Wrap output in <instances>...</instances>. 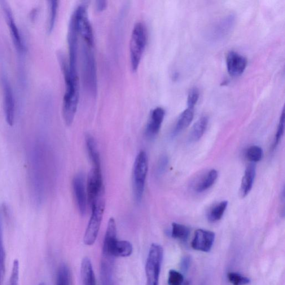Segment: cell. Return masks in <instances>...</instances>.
Here are the masks:
<instances>
[{
  "label": "cell",
  "instance_id": "1",
  "mask_svg": "<svg viewBox=\"0 0 285 285\" xmlns=\"http://www.w3.org/2000/svg\"><path fill=\"white\" fill-rule=\"evenodd\" d=\"M65 82V91L63 98V116L66 124L69 126L73 123L75 118L80 99V87L78 76L70 73L68 64L61 61Z\"/></svg>",
  "mask_w": 285,
  "mask_h": 285
},
{
  "label": "cell",
  "instance_id": "2",
  "mask_svg": "<svg viewBox=\"0 0 285 285\" xmlns=\"http://www.w3.org/2000/svg\"><path fill=\"white\" fill-rule=\"evenodd\" d=\"M94 46L82 42L81 47V59L83 81L85 88L91 96L97 94V74Z\"/></svg>",
  "mask_w": 285,
  "mask_h": 285
},
{
  "label": "cell",
  "instance_id": "3",
  "mask_svg": "<svg viewBox=\"0 0 285 285\" xmlns=\"http://www.w3.org/2000/svg\"><path fill=\"white\" fill-rule=\"evenodd\" d=\"M148 40L147 29L143 22L135 24L131 33L129 55L131 70L137 72L145 51Z\"/></svg>",
  "mask_w": 285,
  "mask_h": 285
},
{
  "label": "cell",
  "instance_id": "4",
  "mask_svg": "<svg viewBox=\"0 0 285 285\" xmlns=\"http://www.w3.org/2000/svg\"><path fill=\"white\" fill-rule=\"evenodd\" d=\"M163 249L161 245L153 244L149 251L146 265L147 285H159Z\"/></svg>",
  "mask_w": 285,
  "mask_h": 285
},
{
  "label": "cell",
  "instance_id": "5",
  "mask_svg": "<svg viewBox=\"0 0 285 285\" xmlns=\"http://www.w3.org/2000/svg\"><path fill=\"white\" fill-rule=\"evenodd\" d=\"M148 157L146 153L141 151L136 157L133 168V191L135 201L141 202L145 187L148 172Z\"/></svg>",
  "mask_w": 285,
  "mask_h": 285
},
{
  "label": "cell",
  "instance_id": "6",
  "mask_svg": "<svg viewBox=\"0 0 285 285\" xmlns=\"http://www.w3.org/2000/svg\"><path fill=\"white\" fill-rule=\"evenodd\" d=\"M72 16L75 21L78 35L81 37L82 42L94 46L93 30L89 19L86 4L82 3L79 5Z\"/></svg>",
  "mask_w": 285,
  "mask_h": 285
},
{
  "label": "cell",
  "instance_id": "7",
  "mask_svg": "<svg viewBox=\"0 0 285 285\" xmlns=\"http://www.w3.org/2000/svg\"><path fill=\"white\" fill-rule=\"evenodd\" d=\"M91 209V216L84 237V243L87 245L94 244L97 239L105 209L104 198L100 199Z\"/></svg>",
  "mask_w": 285,
  "mask_h": 285
},
{
  "label": "cell",
  "instance_id": "8",
  "mask_svg": "<svg viewBox=\"0 0 285 285\" xmlns=\"http://www.w3.org/2000/svg\"><path fill=\"white\" fill-rule=\"evenodd\" d=\"M133 250L132 244L129 241L118 240L115 234H105L103 245V251L105 255L126 257L132 254Z\"/></svg>",
  "mask_w": 285,
  "mask_h": 285
},
{
  "label": "cell",
  "instance_id": "9",
  "mask_svg": "<svg viewBox=\"0 0 285 285\" xmlns=\"http://www.w3.org/2000/svg\"><path fill=\"white\" fill-rule=\"evenodd\" d=\"M86 190L87 201L91 208L100 199L103 198L104 186L101 168L93 167L90 170Z\"/></svg>",
  "mask_w": 285,
  "mask_h": 285
},
{
  "label": "cell",
  "instance_id": "10",
  "mask_svg": "<svg viewBox=\"0 0 285 285\" xmlns=\"http://www.w3.org/2000/svg\"><path fill=\"white\" fill-rule=\"evenodd\" d=\"M78 33L75 21L72 16L69 21L68 43L69 47L68 68L70 73L78 75L77 58L78 50Z\"/></svg>",
  "mask_w": 285,
  "mask_h": 285
},
{
  "label": "cell",
  "instance_id": "11",
  "mask_svg": "<svg viewBox=\"0 0 285 285\" xmlns=\"http://www.w3.org/2000/svg\"><path fill=\"white\" fill-rule=\"evenodd\" d=\"M215 240L214 232L203 229L196 231L191 245L195 250L209 252L213 247Z\"/></svg>",
  "mask_w": 285,
  "mask_h": 285
},
{
  "label": "cell",
  "instance_id": "12",
  "mask_svg": "<svg viewBox=\"0 0 285 285\" xmlns=\"http://www.w3.org/2000/svg\"><path fill=\"white\" fill-rule=\"evenodd\" d=\"M3 107L7 123L12 126L15 118V101L12 87L6 79L3 80Z\"/></svg>",
  "mask_w": 285,
  "mask_h": 285
},
{
  "label": "cell",
  "instance_id": "13",
  "mask_svg": "<svg viewBox=\"0 0 285 285\" xmlns=\"http://www.w3.org/2000/svg\"><path fill=\"white\" fill-rule=\"evenodd\" d=\"M228 72L232 77H239L247 67V60L243 55L234 51L228 53L226 58Z\"/></svg>",
  "mask_w": 285,
  "mask_h": 285
},
{
  "label": "cell",
  "instance_id": "14",
  "mask_svg": "<svg viewBox=\"0 0 285 285\" xmlns=\"http://www.w3.org/2000/svg\"><path fill=\"white\" fill-rule=\"evenodd\" d=\"M73 186L79 209L82 215H84L86 211L87 198L83 175L78 174L74 177Z\"/></svg>",
  "mask_w": 285,
  "mask_h": 285
},
{
  "label": "cell",
  "instance_id": "15",
  "mask_svg": "<svg viewBox=\"0 0 285 285\" xmlns=\"http://www.w3.org/2000/svg\"><path fill=\"white\" fill-rule=\"evenodd\" d=\"M1 6L4 14L6 17L7 24L10 29L13 41L17 50L22 51L24 50V45L22 42L21 35L18 28L15 23V21L13 17L12 12L9 6L5 1L1 2Z\"/></svg>",
  "mask_w": 285,
  "mask_h": 285
},
{
  "label": "cell",
  "instance_id": "16",
  "mask_svg": "<svg viewBox=\"0 0 285 285\" xmlns=\"http://www.w3.org/2000/svg\"><path fill=\"white\" fill-rule=\"evenodd\" d=\"M165 116L163 108L157 107L151 112L146 126V134L148 138H153L159 133Z\"/></svg>",
  "mask_w": 285,
  "mask_h": 285
},
{
  "label": "cell",
  "instance_id": "17",
  "mask_svg": "<svg viewBox=\"0 0 285 285\" xmlns=\"http://www.w3.org/2000/svg\"><path fill=\"white\" fill-rule=\"evenodd\" d=\"M235 17L233 15L224 17L219 21L211 30V37L214 40H220L229 35L235 25Z\"/></svg>",
  "mask_w": 285,
  "mask_h": 285
},
{
  "label": "cell",
  "instance_id": "18",
  "mask_svg": "<svg viewBox=\"0 0 285 285\" xmlns=\"http://www.w3.org/2000/svg\"><path fill=\"white\" fill-rule=\"evenodd\" d=\"M256 170V165L254 164H249L245 169L240 190V196L243 198L247 196L252 189Z\"/></svg>",
  "mask_w": 285,
  "mask_h": 285
},
{
  "label": "cell",
  "instance_id": "19",
  "mask_svg": "<svg viewBox=\"0 0 285 285\" xmlns=\"http://www.w3.org/2000/svg\"><path fill=\"white\" fill-rule=\"evenodd\" d=\"M81 273L84 285H96L93 265L88 257L83 258L81 264Z\"/></svg>",
  "mask_w": 285,
  "mask_h": 285
},
{
  "label": "cell",
  "instance_id": "20",
  "mask_svg": "<svg viewBox=\"0 0 285 285\" xmlns=\"http://www.w3.org/2000/svg\"><path fill=\"white\" fill-rule=\"evenodd\" d=\"M194 109L187 108L179 116L173 131V134L177 135L189 126L194 119Z\"/></svg>",
  "mask_w": 285,
  "mask_h": 285
},
{
  "label": "cell",
  "instance_id": "21",
  "mask_svg": "<svg viewBox=\"0 0 285 285\" xmlns=\"http://www.w3.org/2000/svg\"><path fill=\"white\" fill-rule=\"evenodd\" d=\"M85 142L87 153H88L91 162L93 163V167L101 168L99 153L94 138L92 137V135L87 134Z\"/></svg>",
  "mask_w": 285,
  "mask_h": 285
},
{
  "label": "cell",
  "instance_id": "22",
  "mask_svg": "<svg viewBox=\"0 0 285 285\" xmlns=\"http://www.w3.org/2000/svg\"><path fill=\"white\" fill-rule=\"evenodd\" d=\"M2 210L0 209V285H2L5 273L6 253L3 244Z\"/></svg>",
  "mask_w": 285,
  "mask_h": 285
},
{
  "label": "cell",
  "instance_id": "23",
  "mask_svg": "<svg viewBox=\"0 0 285 285\" xmlns=\"http://www.w3.org/2000/svg\"><path fill=\"white\" fill-rule=\"evenodd\" d=\"M208 119L207 117H203L197 121L191 130L190 139L192 141H198L204 134L207 128Z\"/></svg>",
  "mask_w": 285,
  "mask_h": 285
},
{
  "label": "cell",
  "instance_id": "24",
  "mask_svg": "<svg viewBox=\"0 0 285 285\" xmlns=\"http://www.w3.org/2000/svg\"><path fill=\"white\" fill-rule=\"evenodd\" d=\"M190 235V230L189 228L185 225L179 224V223H172L171 236L173 239L185 242L189 238Z\"/></svg>",
  "mask_w": 285,
  "mask_h": 285
},
{
  "label": "cell",
  "instance_id": "25",
  "mask_svg": "<svg viewBox=\"0 0 285 285\" xmlns=\"http://www.w3.org/2000/svg\"><path fill=\"white\" fill-rule=\"evenodd\" d=\"M218 172L216 170L212 169L210 170L203 181L197 186V191L201 193L208 190V188L213 186L214 182H216Z\"/></svg>",
  "mask_w": 285,
  "mask_h": 285
},
{
  "label": "cell",
  "instance_id": "26",
  "mask_svg": "<svg viewBox=\"0 0 285 285\" xmlns=\"http://www.w3.org/2000/svg\"><path fill=\"white\" fill-rule=\"evenodd\" d=\"M228 205L227 201H222L220 204L214 206L210 210L208 215L209 222H214L220 220L224 214Z\"/></svg>",
  "mask_w": 285,
  "mask_h": 285
},
{
  "label": "cell",
  "instance_id": "27",
  "mask_svg": "<svg viewBox=\"0 0 285 285\" xmlns=\"http://www.w3.org/2000/svg\"><path fill=\"white\" fill-rule=\"evenodd\" d=\"M190 280H186L183 275L175 270H170L168 273V285H191Z\"/></svg>",
  "mask_w": 285,
  "mask_h": 285
},
{
  "label": "cell",
  "instance_id": "28",
  "mask_svg": "<svg viewBox=\"0 0 285 285\" xmlns=\"http://www.w3.org/2000/svg\"><path fill=\"white\" fill-rule=\"evenodd\" d=\"M58 1H49V14L47 25V30L49 33H51L54 28L57 14H58Z\"/></svg>",
  "mask_w": 285,
  "mask_h": 285
},
{
  "label": "cell",
  "instance_id": "29",
  "mask_svg": "<svg viewBox=\"0 0 285 285\" xmlns=\"http://www.w3.org/2000/svg\"><path fill=\"white\" fill-rule=\"evenodd\" d=\"M70 281V271L66 265H61L57 274L56 285H69Z\"/></svg>",
  "mask_w": 285,
  "mask_h": 285
},
{
  "label": "cell",
  "instance_id": "30",
  "mask_svg": "<svg viewBox=\"0 0 285 285\" xmlns=\"http://www.w3.org/2000/svg\"><path fill=\"white\" fill-rule=\"evenodd\" d=\"M227 278L232 285H247L250 283V279L236 273H229Z\"/></svg>",
  "mask_w": 285,
  "mask_h": 285
},
{
  "label": "cell",
  "instance_id": "31",
  "mask_svg": "<svg viewBox=\"0 0 285 285\" xmlns=\"http://www.w3.org/2000/svg\"><path fill=\"white\" fill-rule=\"evenodd\" d=\"M263 157L262 148L257 146L249 147L247 151V157L249 161L255 163L260 161Z\"/></svg>",
  "mask_w": 285,
  "mask_h": 285
},
{
  "label": "cell",
  "instance_id": "32",
  "mask_svg": "<svg viewBox=\"0 0 285 285\" xmlns=\"http://www.w3.org/2000/svg\"><path fill=\"white\" fill-rule=\"evenodd\" d=\"M200 97V92L196 87L191 89L188 95L187 105L188 108L194 109Z\"/></svg>",
  "mask_w": 285,
  "mask_h": 285
},
{
  "label": "cell",
  "instance_id": "33",
  "mask_svg": "<svg viewBox=\"0 0 285 285\" xmlns=\"http://www.w3.org/2000/svg\"><path fill=\"white\" fill-rule=\"evenodd\" d=\"M285 130V112L284 109H283L282 116H281L280 120L278 125L277 133H276L275 135V138L274 139V143L273 148H275L278 146L280 140L282 139L283 135L284 133Z\"/></svg>",
  "mask_w": 285,
  "mask_h": 285
},
{
  "label": "cell",
  "instance_id": "34",
  "mask_svg": "<svg viewBox=\"0 0 285 285\" xmlns=\"http://www.w3.org/2000/svg\"><path fill=\"white\" fill-rule=\"evenodd\" d=\"M19 279V262L15 260L13 262L9 285H18Z\"/></svg>",
  "mask_w": 285,
  "mask_h": 285
},
{
  "label": "cell",
  "instance_id": "35",
  "mask_svg": "<svg viewBox=\"0 0 285 285\" xmlns=\"http://www.w3.org/2000/svg\"><path fill=\"white\" fill-rule=\"evenodd\" d=\"M191 264V257L190 256H184L181 261V268L184 273H187Z\"/></svg>",
  "mask_w": 285,
  "mask_h": 285
},
{
  "label": "cell",
  "instance_id": "36",
  "mask_svg": "<svg viewBox=\"0 0 285 285\" xmlns=\"http://www.w3.org/2000/svg\"><path fill=\"white\" fill-rule=\"evenodd\" d=\"M108 6V2L106 1H98L96 2V9L98 12L104 11Z\"/></svg>",
  "mask_w": 285,
  "mask_h": 285
},
{
  "label": "cell",
  "instance_id": "37",
  "mask_svg": "<svg viewBox=\"0 0 285 285\" xmlns=\"http://www.w3.org/2000/svg\"><path fill=\"white\" fill-rule=\"evenodd\" d=\"M168 163L167 158L165 157H162L160 160L159 166V170L160 173H162L166 168V165Z\"/></svg>",
  "mask_w": 285,
  "mask_h": 285
},
{
  "label": "cell",
  "instance_id": "38",
  "mask_svg": "<svg viewBox=\"0 0 285 285\" xmlns=\"http://www.w3.org/2000/svg\"><path fill=\"white\" fill-rule=\"evenodd\" d=\"M39 285H46L44 283H41V284H39Z\"/></svg>",
  "mask_w": 285,
  "mask_h": 285
}]
</instances>
